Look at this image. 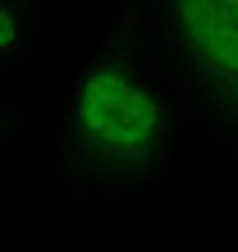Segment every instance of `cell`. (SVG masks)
I'll return each instance as SVG.
<instances>
[{
    "label": "cell",
    "instance_id": "6da1fadb",
    "mask_svg": "<svg viewBox=\"0 0 238 252\" xmlns=\"http://www.w3.org/2000/svg\"><path fill=\"white\" fill-rule=\"evenodd\" d=\"M183 142L178 110L147 55L128 9L110 0L92 51L55 92L51 197L60 206H110L165 179Z\"/></svg>",
    "mask_w": 238,
    "mask_h": 252
},
{
    "label": "cell",
    "instance_id": "7a4b0ae2",
    "mask_svg": "<svg viewBox=\"0 0 238 252\" xmlns=\"http://www.w3.org/2000/svg\"><path fill=\"white\" fill-rule=\"evenodd\" d=\"M202 170H238V0H119Z\"/></svg>",
    "mask_w": 238,
    "mask_h": 252
},
{
    "label": "cell",
    "instance_id": "3957f363",
    "mask_svg": "<svg viewBox=\"0 0 238 252\" xmlns=\"http://www.w3.org/2000/svg\"><path fill=\"white\" fill-rule=\"evenodd\" d=\"M41 14L46 0H0V78L32 60L41 41Z\"/></svg>",
    "mask_w": 238,
    "mask_h": 252
},
{
    "label": "cell",
    "instance_id": "277c9868",
    "mask_svg": "<svg viewBox=\"0 0 238 252\" xmlns=\"http://www.w3.org/2000/svg\"><path fill=\"white\" fill-rule=\"evenodd\" d=\"M28 128H32V101L0 87V152H5L9 142H19Z\"/></svg>",
    "mask_w": 238,
    "mask_h": 252
}]
</instances>
